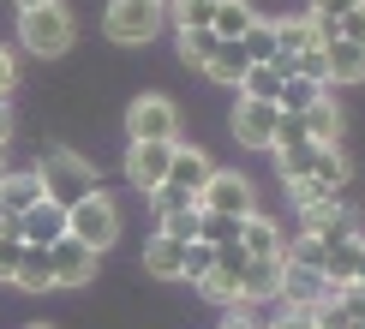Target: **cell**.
Returning <instances> with one entry per match:
<instances>
[{
    "mask_svg": "<svg viewBox=\"0 0 365 329\" xmlns=\"http://www.w3.org/2000/svg\"><path fill=\"white\" fill-rule=\"evenodd\" d=\"M276 126H282V108H276V102L240 96L234 114H227V132H234L240 150H269V144H276Z\"/></svg>",
    "mask_w": 365,
    "mask_h": 329,
    "instance_id": "obj_6",
    "label": "cell"
},
{
    "mask_svg": "<svg viewBox=\"0 0 365 329\" xmlns=\"http://www.w3.org/2000/svg\"><path fill=\"white\" fill-rule=\"evenodd\" d=\"M210 174H216V162H210V150L174 144V162H168V179H162V186H168V192H180V198H197V192L210 186Z\"/></svg>",
    "mask_w": 365,
    "mask_h": 329,
    "instance_id": "obj_10",
    "label": "cell"
},
{
    "mask_svg": "<svg viewBox=\"0 0 365 329\" xmlns=\"http://www.w3.org/2000/svg\"><path fill=\"white\" fill-rule=\"evenodd\" d=\"M287 54H276V60H264V66H246V78H240V90L234 96H252V102H276V90H282V78H287Z\"/></svg>",
    "mask_w": 365,
    "mask_h": 329,
    "instance_id": "obj_20",
    "label": "cell"
},
{
    "mask_svg": "<svg viewBox=\"0 0 365 329\" xmlns=\"http://www.w3.org/2000/svg\"><path fill=\"white\" fill-rule=\"evenodd\" d=\"M324 78L329 84H365V48L347 36H324Z\"/></svg>",
    "mask_w": 365,
    "mask_h": 329,
    "instance_id": "obj_15",
    "label": "cell"
},
{
    "mask_svg": "<svg viewBox=\"0 0 365 329\" xmlns=\"http://www.w3.org/2000/svg\"><path fill=\"white\" fill-rule=\"evenodd\" d=\"M197 239H204V246H234V239H240V221L197 204Z\"/></svg>",
    "mask_w": 365,
    "mask_h": 329,
    "instance_id": "obj_33",
    "label": "cell"
},
{
    "mask_svg": "<svg viewBox=\"0 0 365 329\" xmlns=\"http://www.w3.org/2000/svg\"><path fill=\"white\" fill-rule=\"evenodd\" d=\"M174 42H180V60L204 72V60L216 54V42H222V36H216V30H174Z\"/></svg>",
    "mask_w": 365,
    "mask_h": 329,
    "instance_id": "obj_32",
    "label": "cell"
},
{
    "mask_svg": "<svg viewBox=\"0 0 365 329\" xmlns=\"http://www.w3.org/2000/svg\"><path fill=\"white\" fill-rule=\"evenodd\" d=\"M36 179H42V198H54V204H78L84 192L96 186V162L78 156V150H42Z\"/></svg>",
    "mask_w": 365,
    "mask_h": 329,
    "instance_id": "obj_3",
    "label": "cell"
},
{
    "mask_svg": "<svg viewBox=\"0 0 365 329\" xmlns=\"http://www.w3.org/2000/svg\"><path fill=\"white\" fill-rule=\"evenodd\" d=\"M102 30H108L114 48H144V42H156L162 30H168V12H162L156 0H108Z\"/></svg>",
    "mask_w": 365,
    "mask_h": 329,
    "instance_id": "obj_4",
    "label": "cell"
},
{
    "mask_svg": "<svg viewBox=\"0 0 365 329\" xmlns=\"http://www.w3.org/2000/svg\"><path fill=\"white\" fill-rule=\"evenodd\" d=\"M24 329H48V323H24Z\"/></svg>",
    "mask_w": 365,
    "mask_h": 329,
    "instance_id": "obj_43",
    "label": "cell"
},
{
    "mask_svg": "<svg viewBox=\"0 0 365 329\" xmlns=\"http://www.w3.org/2000/svg\"><path fill=\"white\" fill-rule=\"evenodd\" d=\"M246 48H240V42H216V54L204 60V78L210 84H222V90H240V78H246Z\"/></svg>",
    "mask_w": 365,
    "mask_h": 329,
    "instance_id": "obj_21",
    "label": "cell"
},
{
    "mask_svg": "<svg viewBox=\"0 0 365 329\" xmlns=\"http://www.w3.org/2000/svg\"><path fill=\"white\" fill-rule=\"evenodd\" d=\"M354 6H359V0H306V19L317 24V36H336L341 19H347Z\"/></svg>",
    "mask_w": 365,
    "mask_h": 329,
    "instance_id": "obj_31",
    "label": "cell"
},
{
    "mask_svg": "<svg viewBox=\"0 0 365 329\" xmlns=\"http://www.w3.org/2000/svg\"><path fill=\"white\" fill-rule=\"evenodd\" d=\"M294 120L306 126V138H312V144H341V102H329V90L312 102L306 114H294Z\"/></svg>",
    "mask_w": 365,
    "mask_h": 329,
    "instance_id": "obj_19",
    "label": "cell"
},
{
    "mask_svg": "<svg viewBox=\"0 0 365 329\" xmlns=\"http://www.w3.org/2000/svg\"><path fill=\"white\" fill-rule=\"evenodd\" d=\"M19 239H12V234H0V281H12V269H19Z\"/></svg>",
    "mask_w": 365,
    "mask_h": 329,
    "instance_id": "obj_38",
    "label": "cell"
},
{
    "mask_svg": "<svg viewBox=\"0 0 365 329\" xmlns=\"http://www.w3.org/2000/svg\"><path fill=\"white\" fill-rule=\"evenodd\" d=\"M287 198H294V209H299V204H317V198H336V192H329L324 179L306 174V179H287Z\"/></svg>",
    "mask_w": 365,
    "mask_h": 329,
    "instance_id": "obj_35",
    "label": "cell"
},
{
    "mask_svg": "<svg viewBox=\"0 0 365 329\" xmlns=\"http://www.w3.org/2000/svg\"><path fill=\"white\" fill-rule=\"evenodd\" d=\"M324 90H329L324 78H299V72H294V78H282V90H276V108H282V114H306Z\"/></svg>",
    "mask_w": 365,
    "mask_h": 329,
    "instance_id": "obj_27",
    "label": "cell"
},
{
    "mask_svg": "<svg viewBox=\"0 0 365 329\" xmlns=\"http://www.w3.org/2000/svg\"><path fill=\"white\" fill-rule=\"evenodd\" d=\"M0 174H6V144H0Z\"/></svg>",
    "mask_w": 365,
    "mask_h": 329,
    "instance_id": "obj_42",
    "label": "cell"
},
{
    "mask_svg": "<svg viewBox=\"0 0 365 329\" xmlns=\"http://www.w3.org/2000/svg\"><path fill=\"white\" fill-rule=\"evenodd\" d=\"M120 228H126V221H120V204H114L102 186H90L78 204H66V234L78 239V246H90L96 258H102L108 246H120Z\"/></svg>",
    "mask_w": 365,
    "mask_h": 329,
    "instance_id": "obj_2",
    "label": "cell"
},
{
    "mask_svg": "<svg viewBox=\"0 0 365 329\" xmlns=\"http://www.w3.org/2000/svg\"><path fill=\"white\" fill-rule=\"evenodd\" d=\"M180 263H186V246L168 234H156L144 246V276H156V281H180Z\"/></svg>",
    "mask_w": 365,
    "mask_h": 329,
    "instance_id": "obj_22",
    "label": "cell"
},
{
    "mask_svg": "<svg viewBox=\"0 0 365 329\" xmlns=\"http://www.w3.org/2000/svg\"><path fill=\"white\" fill-rule=\"evenodd\" d=\"M60 234H66V204H54V198L30 204L19 216V246H54Z\"/></svg>",
    "mask_w": 365,
    "mask_h": 329,
    "instance_id": "obj_13",
    "label": "cell"
},
{
    "mask_svg": "<svg viewBox=\"0 0 365 329\" xmlns=\"http://www.w3.org/2000/svg\"><path fill=\"white\" fill-rule=\"evenodd\" d=\"M197 204H204V209H216V216L246 221L252 209H257V186H252L246 174H234V168H216V174H210V186L197 192Z\"/></svg>",
    "mask_w": 365,
    "mask_h": 329,
    "instance_id": "obj_7",
    "label": "cell"
},
{
    "mask_svg": "<svg viewBox=\"0 0 365 329\" xmlns=\"http://www.w3.org/2000/svg\"><path fill=\"white\" fill-rule=\"evenodd\" d=\"M12 90H19V54H12V48H0V102H6Z\"/></svg>",
    "mask_w": 365,
    "mask_h": 329,
    "instance_id": "obj_36",
    "label": "cell"
},
{
    "mask_svg": "<svg viewBox=\"0 0 365 329\" xmlns=\"http://www.w3.org/2000/svg\"><path fill=\"white\" fill-rule=\"evenodd\" d=\"M12 288H19V293H54V258H48V246H24L19 251Z\"/></svg>",
    "mask_w": 365,
    "mask_h": 329,
    "instance_id": "obj_16",
    "label": "cell"
},
{
    "mask_svg": "<svg viewBox=\"0 0 365 329\" xmlns=\"http://www.w3.org/2000/svg\"><path fill=\"white\" fill-rule=\"evenodd\" d=\"M336 293L354 306V318H365V276H354V281H347V288H336Z\"/></svg>",
    "mask_w": 365,
    "mask_h": 329,
    "instance_id": "obj_39",
    "label": "cell"
},
{
    "mask_svg": "<svg viewBox=\"0 0 365 329\" xmlns=\"http://www.w3.org/2000/svg\"><path fill=\"white\" fill-rule=\"evenodd\" d=\"M12 6H19V12H24V6H42V0H12Z\"/></svg>",
    "mask_w": 365,
    "mask_h": 329,
    "instance_id": "obj_41",
    "label": "cell"
},
{
    "mask_svg": "<svg viewBox=\"0 0 365 329\" xmlns=\"http://www.w3.org/2000/svg\"><path fill=\"white\" fill-rule=\"evenodd\" d=\"M312 179H324L329 192H341L347 179H354V162H347L341 144H317V162H312Z\"/></svg>",
    "mask_w": 365,
    "mask_h": 329,
    "instance_id": "obj_25",
    "label": "cell"
},
{
    "mask_svg": "<svg viewBox=\"0 0 365 329\" xmlns=\"http://www.w3.org/2000/svg\"><path fill=\"white\" fill-rule=\"evenodd\" d=\"M359 263H365V246H359Z\"/></svg>",
    "mask_w": 365,
    "mask_h": 329,
    "instance_id": "obj_44",
    "label": "cell"
},
{
    "mask_svg": "<svg viewBox=\"0 0 365 329\" xmlns=\"http://www.w3.org/2000/svg\"><path fill=\"white\" fill-rule=\"evenodd\" d=\"M210 269H216V246L192 239V246H186V263H180V281H192V288H197V281H204Z\"/></svg>",
    "mask_w": 365,
    "mask_h": 329,
    "instance_id": "obj_34",
    "label": "cell"
},
{
    "mask_svg": "<svg viewBox=\"0 0 365 329\" xmlns=\"http://www.w3.org/2000/svg\"><path fill=\"white\" fill-rule=\"evenodd\" d=\"M329 293H336V288H329V276H324V269L282 263V293H276V306H282V311H317Z\"/></svg>",
    "mask_w": 365,
    "mask_h": 329,
    "instance_id": "obj_9",
    "label": "cell"
},
{
    "mask_svg": "<svg viewBox=\"0 0 365 329\" xmlns=\"http://www.w3.org/2000/svg\"><path fill=\"white\" fill-rule=\"evenodd\" d=\"M162 12H168L174 30H210V19H216V0H162Z\"/></svg>",
    "mask_w": 365,
    "mask_h": 329,
    "instance_id": "obj_28",
    "label": "cell"
},
{
    "mask_svg": "<svg viewBox=\"0 0 365 329\" xmlns=\"http://www.w3.org/2000/svg\"><path fill=\"white\" fill-rule=\"evenodd\" d=\"M317 24L306 19V12H294V19H276V48L282 54H306V48H317Z\"/></svg>",
    "mask_w": 365,
    "mask_h": 329,
    "instance_id": "obj_26",
    "label": "cell"
},
{
    "mask_svg": "<svg viewBox=\"0 0 365 329\" xmlns=\"http://www.w3.org/2000/svg\"><path fill=\"white\" fill-rule=\"evenodd\" d=\"M12 138V114H6V102H0V144Z\"/></svg>",
    "mask_w": 365,
    "mask_h": 329,
    "instance_id": "obj_40",
    "label": "cell"
},
{
    "mask_svg": "<svg viewBox=\"0 0 365 329\" xmlns=\"http://www.w3.org/2000/svg\"><path fill=\"white\" fill-rule=\"evenodd\" d=\"M240 246H246V258H287V239H282V228L269 216H252L240 221Z\"/></svg>",
    "mask_w": 365,
    "mask_h": 329,
    "instance_id": "obj_17",
    "label": "cell"
},
{
    "mask_svg": "<svg viewBox=\"0 0 365 329\" xmlns=\"http://www.w3.org/2000/svg\"><path fill=\"white\" fill-rule=\"evenodd\" d=\"M168 162H174V144H132L126 150V179L150 198V192L168 179Z\"/></svg>",
    "mask_w": 365,
    "mask_h": 329,
    "instance_id": "obj_12",
    "label": "cell"
},
{
    "mask_svg": "<svg viewBox=\"0 0 365 329\" xmlns=\"http://www.w3.org/2000/svg\"><path fill=\"white\" fill-rule=\"evenodd\" d=\"M282 263H287V258H252L246 276H240V306H276V293H282Z\"/></svg>",
    "mask_w": 365,
    "mask_h": 329,
    "instance_id": "obj_14",
    "label": "cell"
},
{
    "mask_svg": "<svg viewBox=\"0 0 365 329\" xmlns=\"http://www.w3.org/2000/svg\"><path fill=\"white\" fill-rule=\"evenodd\" d=\"M30 204H42V179L36 168H19V174H0V216H24Z\"/></svg>",
    "mask_w": 365,
    "mask_h": 329,
    "instance_id": "obj_18",
    "label": "cell"
},
{
    "mask_svg": "<svg viewBox=\"0 0 365 329\" xmlns=\"http://www.w3.org/2000/svg\"><path fill=\"white\" fill-rule=\"evenodd\" d=\"M126 138L132 144H180V102H168V96H138L126 108Z\"/></svg>",
    "mask_w": 365,
    "mask_h": 329,
    "instance_id": "obj_5",
    "label": "cell"
},
{
    "mask_svg": "<svg viewBox=\"0 0 365 329\" xmlns=\"http://www.w3.org/2000/svg\"><path fill=\"white\" fill-rule=\"evenodd\" d=\"M156 6H162V0H156Z\"/></svg>",
    "mask_w": 365,
    "mask_h": 329,
    "instance_id": "obj_45",
    "label": "cell"
},
{
    "mask_svg": "<svg viewBox=\"0 0 365 329\" xmlns=\"http://www.w3.org/2000/svg\"><path fill=\"white\" fill-rule=\"evenodd\" d=\"M72 42H78V19H72V6L42 0V6H24L19 12V48L24 54L60 60V54H72Z\"/></svg>",
    "mask_w": 365,
    "mask_h": 329,
    "instance_id": "obj_1",
    "label": "cell"
},
{
    "mask_svg": "<svg viewBox=\"0 0 365 329\" xmlns=\"http://www.w3.org/2000/svg\"><path fill=\"white\" fill-rule=\"evenodd\" d=\"M156 234L180 239V246H192V239H197V204H180V209H156Z\"/></svg>",
    "mask_w": 365,
    "mask_h": 329,
    "instance_id": "obj_29",
    "label": "cell"
},
{
    "mask_svg": "<svg viewBox=\"0 0 365 329\" xmlns=\"http://www.w3.org/2000/svg\"><path fill=\"white\" fill-rule=\"evenodd\" d=\"M299 234H312V239H359V221H354V209L341 204V192L336 198H317V204H299Z\"/></svg>",
    "mask_w": 365,
    "mask_h": 329,
    "instance_id": "obj_8",
    "label": "cell"
},
{
    "mask_svg": "<svg viewBox=\"0 0 365 329\" xmlns=\"http://www.w3.org/2000/svg\"><path fill=\"white\" fill-rule=\"evenodd\" d=\"M269 156H276V174H282V186H287V179H306V174H312L317 144H312V138H299V144H269Z\"/></svg>",
    "mask_w": 365,
    "mask_h": 329,
    "instance_id": "obj_24",
    "label": "cell"
},
{
    "mask_svg": "<svg viewBox=\"0 0 365 329\" xmlns=\"http://www.w3.org/2000/svg\"><path fill=\"white\" fill-rule=\"evenodd\" d=\"M48 258H54V288H90V276H96V251L90 246H78L72 234H60L48 246Z\"/></svg>",
    "mask_w": 365,
    "mask_h": 329,
    "instance_id": "obj_11",
    "label": "cell"
},
{
    "mask_svg": "<svg viewBox=\"0 0 365 329\" xmlns=\"http://www.w3.org/2000/svg\"><path fill=\"white\" fill-rule=\"evenodd\" d=\"M240 48H246V60L252 66H264V60H276L282 48H276V19H257L246 36H240Z\"/></svg>",
    "mask_w": 365,
    "mask_h": 329,
    "instance_id": "obj_30",
    "label": "cell"
},
{
    "mask_svg": "<svg viewBox=\"0 0 365 329\" xmlns=\"http://www.w3.org/2000/svg\"><path fill=\"white\" fill-rule=\"evenodd\" d=\"M336 36H347V42H359V48H365V0H359V6L341 19V30H336Z\"/></svg>",
    "mask_w": 365,
    "mask_h": 329,
    "instance_id": "obj_37",
    "label": "cell"
},
{
    "mask_svg": "<svg viewBox=\"0 0 365 329\" xmlns=\"http://www.w3.org/2000/svg\"><path fill=\"white\" fill-rule=\"evenodd\" d=\"M252 24H257L252 0H216V19H210V30H216L222 42H240V36H246Z\"/></svg>",
    "mask_w": 365,
    "mask_h": 329,
    "instance_id": "obj_23",
    "label": "cell"
}]
</instances>
